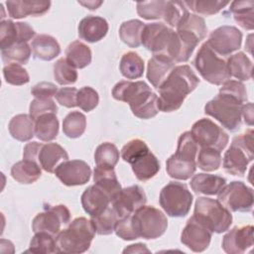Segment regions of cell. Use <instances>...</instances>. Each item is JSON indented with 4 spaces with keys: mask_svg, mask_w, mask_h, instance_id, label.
<instances>
[{
    "mask_svg": "<svg viewBox=\"0 0 254 254\" xmlns=\"http://www.w3.org/2000/svg\"><path fill=\"white\" fill-rule=\"evenodd\" d=\"M93 181L108 194L111 203L117 198L122 190L113 167L96 166L93 171Z\"/></svg>",
    "mask_w": 254,
    "mask_h": 254,
    "instance_id": "484cf974",
    "label": "cell"
},
{
    "mask_svg": "<svg viewBox=\"0 0 254 254\" xmlns=\"http://www.w3.org/2000/svg\"><path fill=\"white\" fill-rule=\"evenodd\" d=\"M175 67V62L166 55H154L147 65V78L157 89Z\"/></svg>",
    "mask_w": 254,
    "mask_h": 254,
    "instance_id": "7402d4cb",
    "label": "cell"
},
{
    "mask_svg": "<svg viewBox=\"0 0 254 254\" xmlns=\"http://www.w3.org/2000/svg\"><path fill=\"white\" fill-rule=\"evenodd\" d=\"M222 162L219 151L212 148H200L196 155V167L204 172H212L219 169Z\"/></svg>",
    "mask_w": 254,
    "mask_h": 254,
    "instance_id": "bcb514c9",
    "label": "cell"
},
{
    "mask_svg": "<svg viewBox=\"0 0 254 254\" xmlns=\"http://www.w3.org/2000/svg\"><path fill=\"white\" fill-rule=\"evenodd\" d=\"M146 201L147 196L143 189L138 185H134L122 189L117 198L111 203V206L118 217L123 218L132 215Z\"/></svg>",
    "mask_w": 254,
    "mask_h": 254,
    "instance_id": "2e32d148",
    "label": "cell"
},
{
    "mask_svg": "<svg viewBox=\"0 0 254 254\" xmlns=\"http://www.w3.org/2000/svg\"><path fill=\"white\" fill-rule=\"evenodd\" d=\"M150 87L145 81H129L122 80L117 82L112 89V96L114 99L129 103L131 99L142 90Z\"/></svg>",
    "mask_w": 254,
    "mask_h": 254,
    "instance_id": "f35d334b",
    "label": "cell"
},
{
    "mask_svg": "<svg viewBox=\"0 0 254 254\" xmlns=\"http://www.w3.org/2000/svg\"><path fill=\"white\" fill-rule=\"evenodd\" d=\"M99 102V96L95 89L90 86L81 87L76 94L77 106L85 112H89L94 109Z\"/></svg>",
    "mask_w": 254,
    "mask_h": 254,
    "instance_id": "11a10c76",
    "label": "cell"
},
{
    "mask_svg": "<svg viewBox=\"0 0 254 254\" xmlns=\"http://www.w3.org/2000/svg\"><path fill=\"white\" fill-rule=\"evenodd\" d=\"M253 160V130L233 138L230 147L223 157V169L226 173L243 177L249 163Z\"/></svg>",
    "mask_w": 254,
    "mask_h": 254,
    "instance_id": "3957f363",
    "label": "cell"
},
{
    "mask_svg": "<svg viewBox=\"0 0 254 254\" xmlns=\"http://www.w3.org/2000/svg\"><path fill=\"white\" fill-rule=\"evenodd\" d=\"M190 132L199 148H212L221 152L229 140L227 133L207 118H201L193 123Z\"/></svg>",
    "mask_w": 254,
    "mask_h": 254,
    "instance_id": "30bf717a",
    "label": "cell"
},
{
    "mask_svg": "<svg viewBox=\"0 0 254 254\" xmlns=\"http://www.w3.org/2000/svg\"><path fill=\"white\" fill-rule=\"evenodd\" d=\"M8 14L13 19H21L27 16H42L51 7L50 1H7Z\"/></svg>",
    "mask_w": 254,
    "mask_h": 254,
    "instance_id": "d4e9b609",
    "label": "cell"
},
{
    "mask_svg": "<svg viewBox=\"0 0 254 254\" xmlns=\"http://www.w3.org/2000/svg\"><path fill=\"white\" fill-rule=\"evenodd\" d=\"M177 31L186 32L194 36L199 42L203 40L207 34V28L204 19L196 14L189 13L176 27Z\"/></svg>",
    "mask_w": 254,
    "mask_h": 254,
    "instance_id": "ab89813d",
    "label": "cell"
},
{
    "mask_svg": "<svg viewBox=\"0 0 254 254\" xmlns=\"http://www.w3.org/2000/svg\"><path fill=\"white\" fill-rule=\"evenodd\" d=\"M217 195L218 201L229 211L248 212L252 210L253 190L242 182L233 181L225 185Z\"/></svg>",
    "mask_w": 254,
    "mask_h": 254,
    "instance_id": "9c48e42d",
    "label": "cell"
},
{
    "mask_svg": "<svg viewBox=\"0 0 254 254\" xmlns=\"http://www.w3.org/2000/svg\"><path fill=\"white\" fill-rule=\"evenodd\" d=\"M145 24L137 19L125 21L119 28V37L130 48H138L141 45V35Z\"/></svg>",
    "mask_w": 254,
    "mask_h": 254,
    "instance_id": "74e56055",
    "label": "cell"
},
{
    "mask_svg": "<svg viewBox=\"0 0 254 254\" xmlns=\"http://www.w3.org/2000/svg\"><path fill=\"white\" fill-rule=\"evenodd\" d=\"M190 188L197 194L216 195L226 185V180L210 174H196L190 180Z\"/></svg>",
    "mask_w": 254,
    "mask_h": 254,
    "instance_id": "4316f807",
    "label": "cell"
},
{
    "mask_svg": "<svg viewBox=\"0 0 254 254\" xmlns=\"http://www.w3.org/2000/svg\"><path fill=\"white\" fill-rule=\"evenodd\" d=\"M111 203L108 194L97 185L88 187L81 194V205L90 217L103 212Z\"/></svg>",
    "mask_w": 254,
    "mask_h": 254,
    "instance_id": "44dd1931",
    "label": "cell"
},
{
    "mask_svg": "<svg viewBox=\"0 0 254 254\" xmlns=\"http://www.w3.org/2000/svg\"><path fill=\"white\" fill-rule=\"evenodd\" d=\"M193 65L204 80L214 85H222L231 77L226 61L219 58L206 42L196 53Z\"/></svg>",
    "mask_w": 254,
    "mask_h": 254,
    "instance_id": "5b68a950",
    "label": "cell"
},
{
    "mask_svg": "<svg viewBox=\"0 0 254 254\" xmlns=\"http://www.w3.org/2000/svg\"><path fill=\"white\" fill-rule=\"evenodd\" d=\"M8 129L14 139L26 142L35 136V121L29 114H18L10 120Z\"/></svg>",
    "mask_w": 254,
    "mask_h": 254,
    "instance_id": "f546056e",
    "label": "cell"
},
{
    "mask_svg": "<svg viewBox=\"0 0 254 254\" xmlns=\"http://www.w3.org/2000/svg\"><path fill=\"white\" fill-rule=\"evenodd\" d=\"M124 253H150V250L147 248V246L143 243H136L129 245L123 250Z\"/></svg>",
    "mask_w": 254,
    "mask_h": 254,
    "instance_id": "e7e4bbea",
    "label": "cell"
},
{
    "mask_svg": "<svg viewBox=\"0 0 254 254\" xmlns=\"http://www.w3.org/2000/svg\"><path fill=\"white\" fill-rule=\"evenodd\" d=\"M32 49L28 43H16L1 50L2 61L5 64H27L31 57Z\"/></svg>",
    "mask_w": 254,
    "mask_h": 254,
    "instance_id": "7bdbcfd3",
    "label": "cell"
},
{
    "mask_svg": "<svg viewBox=\"0 0 254 254\" xmlns=\"http://www.w3.org/2000/svg\"><path fill=\"white\" fill-rule=\"evenodd\" d=\"M219 93L231 96L244 103L247 100V91L245 85L239 80L229 79L225 81L219 89Z\"/></svg>",
    "mask_w": 254,
    "mask_h": 254,
    "instance_id": "6f0895ef",
    "label": "cell"
},
{
    "mask_svg": "<svg viewBox=\"0 0 254 254\" xmlns=\"http://www.w3.org/2000/svg\"><path fill=\"white\" fill-rule=\"evenodd\" d=\"M70 220V212L64 204L53 205L38 213L32 222V229L36 232H48L57 236L62 225H65Z\"/></svg>",
    "mask_w": 254,
    "mask_h": 254,
    "instance_id": "8fae6325",
    "label": "cell"
},
{
    "mask_svg": "<svg viewBox=\"0 0 254 254\" xmlns=\"http://www.w3.org/2000/svg\"><path fill=\"white\" fill-rule=\"evenodd\" d=\"M58 112V106L52 98H35L31 101L29 115L35 121L41 115Z\"/></svg>",
    "mask_w": 254,
    "mask_h": 254,
    "instance_id": "9f6ffc18",
    "label": "cell"
},
{
    "mask_svg": "<svg viewBox=\"0 0 254 254\" xmlns=\"http://www.w3.org/2000/svg\"><path fill=\"white\" fill-rule=\"evenodd\" d=\"M193 216L212 233L225 232L232 223L231 212L223 206L218 199L206 196H200L196 199Z\"/></svg>",
    "mask_w": 254,
    "mask_h": 254,
    "instance_id": "277c9868",
    "label": "cell"
},
{
    "mask_svg": "<svg viewBox=\"0 0 254 254\" xmlns=\"http://www.w3.org/2000/svg\"><path fill=\"white\" fill-rule=\"evenodd\" d=\"M187 8H190L196 15L210 16L218 13L225 6H227L229 1H209V0H196V1H184Z\"/></svg>",
    "mask_w": 254,
    "mask_h": 254,
    "instance_id": "c3c4849f",
    "label": "cell"
},
{
    "mask_svg": "<svg viewBox=\"0 0 254 254\" xmlns=\"http://www.w3.org/2000/svg\"><path fill=\"white\" fill-rule=\"evenodd\" d=\"M31 49L35 59L42 61H52L61 53V47L58 41L46 34H40L34 38Z\"/></svg>",
    "mask_w": 254,
    "mask_h": 254,
    "instance_id": "83f0119b",
    "label": "cell"
},
{
    "mask_svg": "<svg viewBox=\"0 0 254 254\" xmlns=\"http://www.w3.org/2000/svg\"><path fill=\"white\" fill-rule=\"evenodd\" d=\"M199 41L189 33L174 31L166 56L175 63H185L192 55Z\"/></svg>",
    "mask_w": 254,
    "mask_h": 254,
    "instance_id": "d6986e66",
    "label": "cell"
},
{
    "mask_svg": "<svg viewBox=\"0 0 254 254\" xmlns=\"http://www.w3.org/2000/svg\"><path fill=\"white\" fill-rule=\"evenodd\" d=\"M243 103L237 99L219 93L204 106V113L216 119L224 128L234 132L241 125Z\"/></svg>",
    "mask_w": 254,
    "mask_h": 254,
    "instance_id": "8992f818",
    "label": "cell"
},
{
    "mask_svg": "<svg viewBox=\"0 0 254 254\" xmlns=\"http://www.w3.org/2000/svg\"><path fill=\"white\" fill-rule=\"evenodd\" d=\"M35 30L28 23L2 20L0 23L1 50L16 43H28L35 37Z\"/></svg>",
    "mask_w": 254,
    "mask_h": 254,
    "instance_id": "e0dca14e",
    "label": "cell"
},
{
    "mask_svg": "<svg viewBox=\"0 0 254 254\" xmlns=\"http://www.w3.org/2000/svg\"><path fill=\"white\" fill-rule=\"evenodd\" d=\"M197 152H198V145L194 140L191 132L190 131L184 132L178 140V147L174 156L184 161L196 163Z\"/></svg>",
    "mask_w": 254,
    "mask_h": 254,
    "instance_id": "60d3db41",
    "label": "cell"
},
{
    "mask_svg": "<svg viewBox=\"0 0 254 254\" xmlns=\"http://www.w3.org/2000/svg\"><path fill=\"white\" fill-rule=\"evenodd\" d=\"M188 14V8L183 1H167L163 19L167 25L177 27Z\"/></svg>",
    "mask_w": 254,
    "mask_h": 254,
    "instance_id": "816d5d0a",
    "label": "cell"
},
{
    "mask_svg": "<svg viewBox=\"0 0 254 254\" xmlns=\"http://www.w3.org/2000/svg\"><path fill=\"white\" fill-rule=\"evenodd\" d=\"M211 236L212 232L192 215L182 231L181 242L193 252H202L209 246Z\"/></svg>",
    "mask_w": 254,
    "mask_h": 254,
    "instance_id": "5bb4252c",
    "label": "cell"
},
{
    "mask_svg": "<svg viewBox=\"0 0 254 254\" xmlns=\"http://www.w3.org/2000/svg\"><path fill=\"white\" fill-rule=\"evenodd\" d=\"M86 128V117L79 111L69 112L63 121L64 134L71 139L80 137Z\"/></svg>",
    "mask_w": 254,
    "mask_h": 254,
    "instance_id": "b9f144b4",
    "label": "cell"
},
{
    "mask_svg": "<svg viewBox=\"0 0 254 254\" xmlns=\"http://www.w3.org/2000/svg\"><path fill=\"white\" fill-rule=\"evenodd\" d=\"M91 50L80 41L70 43L65 50V60L74 68H83L91 63Z\"/></svg>",
    "mask_w": 254,
    "mask_h": 254,
    "instance_id": "836d02e7",
    "label": "cell"
},
{
    "mask_svg": "<svg viewBox=\"0 0 254 254\" xmlns=\"http://www.w3.org/2000/svg\"><path fill=\"white\" fill-rule=\"evenodd\" d=\"M173 33L174 30L164 23L147 24L141 35V44L154 55H167Z\"/></svg>",
    "mask_w": 254,
    "mask_h": 254,
    "instance_id": "4fadbf2b",
    "label": "cell"
},
{
    "mask_svg": "<svg viewBox=\"0 0 254 254\" xmlns=\"http://www.w3.org/2000/svg\"><path fill=\"white\" fill-rule=\"evenodd\" d=\"M166 170L171 178L187 181L195 173L196 163L184 161L172 155L166 162Z\"/></svg>",
    "mask_w": 254,
    "mask_h": 254,
    "instance_id": "8d00e7d4",
    "label": "cell"
},
{
    "mask_svg": "<svg viewBox=\"0 0 254 254\" xmlns=\"http://www.w3.org/2000/svg\"><path fill=\"white\" fill-rule=\"evenodd\" d=\"M230 76L238 80H249L252 77V61L242 52H238L228 58L226 61Z\"/></svg>",
    "mask_w": 254,
    "mask_h": 254,
    "instance_id": "1f68e13d",
    "label": "cell"
},
{
    "mask_svg": "<svg viewBox=\"0 0 254 254\" xmlns=\"http://www.w3.org/2000/svg\"><path fill=\"white\" fill-rule=\"evenodd\" d=\"M119 157L120 154L117 147L110 142H104L96 148L94 153V162L96 166L114 168L119 161Z\"/></svg>",
    "mask_w": 254,
    "mask_h": 254,
    "instance_id": "7dc6e473",
    "label": "cell"
},
{
    "mask_svg": "<svg viewBox=\"0 0 254 254\" xmlns=\"http://www.w3.org/2000/svg\"><path fill=\"white\" fill-rule=\"evenodd\" d=\"M128 104L132 113L141 119L153 118L160 111L158 95L150 87L135 95Z\"/></svg>",
    "mask_w": 254,
    "mask_h": 254,
    "instance_id": "ffe728a7",
    "label": "cell"
},
{
    "mask_svg": "<svg viewBox=\"0 0 254 254\" xmlns=\"http://www.w3.org/2000/svg\"><path fill=\"white\" fill-rule=\"evenodd\" d=\"M28 252L40 254L59 252L56 237L48 232H36L30 242Z\"/></svg>",
    "mask_w": 254,
    "mask_h": 254,
    "instance_id": "f6af8a7d",
    "label": "cell"
},
{
    "mask_svg": "<svg viewBox=\"0 0 254 254\" xmlns=\"http://www.w3.org/2000/svg\"><path fill=\"white\" fill-rule=\"evenodd\" d=\"M199 83V79L188 64L173 68L159 89V109L163 112L178 110L186 97L192 92Z\"/></svg>",
    "mask_w": 254,
    "mask_h": 254,
    "instance_id": "6da1fadb",
    "label": "cell"
},
{
    "mask_svg": "<svg viewBox=\"0 0 254 254\" xmlns=\"http://www.w3.org/2000/svg\"><path fill=\"white\" fill-rule=\"evenodd\" d=\"M78 36L88 43L102 40L108 32L107 21L99 16H86L78 24Z\"/></svg>",
    "mask_w": 254,
    "mask_h": 254,
    "instance_id": "603a6c76",
    "label": "cell"
},
{
    "mask_svg": "<svg viewBox=\"0 0 254 254\" xmlns=\"http://www.w3.org/2000/svg\"><path fill=\"white\" fill-rule=\"evenodd\" d=\"M119 219L115 210L112 206H108L100 214L91 217V222L94 226V229L99 235H109L114 229L117 220Z\"/></svg>",
    "mask_w": 254,
    "mask_h": 254,
    "instance_id": "ee69618b",
    "label": "cell"
},
{
    "mask_svg": "<svg viewBox=\"0 0 254 254\" xmlns=\"http://www.w3.org/2000/svg\"><path fill=\"white\" fill-rule=\"evenodd\" d=\"M149 147L147 144L141 139H133L125 144L121 150V158L124 162L128 164H132L141 156L148 153Z\"/></svg>",
    "mask_w": 254,
    "mask_h": 254,
    "instance_id": "f5cc1de1",
    "label": "cell"
},
{
    "mask_svg": "<svg viewBox=\"0 0 254 254\" xmlns=\"http://www.w3.org/2000/svg\"><path fill=\"white\" fill-rule=\"evenodd\" d=\"M242 117L244 121L249 126L253 125V104L252 102H248L242 105Z\"/></svg>",
    "mask_w": 254,
    "mask_h": 254,
    "instance_id": "be15d7a7",
    "label": "cell"
},
{
    "mask_svg": "<svg viewBox=\"0 0 254 254\" xmlns=\"http://www.w3.org/2000/svg\"><path fill=\"white\" fill-rule=\"evenodd\" d=\"M131 168L135 177L139 181L146 182L155 177L160 171V162L157 157L149 151L134 161L131 164Z\"/></svg>",
    "mask_w": 254,
    "mask_h": 254,
    "instance_id": "4dcf8cb0",
    "label": "cell"
},
{
    "mask_svg": "<svg viewBox=\"0 0 254 254\" xmlns=\"http://www.w3.org/2000/svg\"><path fill=\"white\" fill-rule=\"evenodd\" d=\"M206 43L215 54L228 56L241 47L242 33L234 26L223 25L210 33Z\"/></svg>",
    "mask_w": 254,
    "mask_h": 254,
    "instance_id": "7c38bea8",
    "label": "cell"
},
{
    "mask_svg": "<svg viewBox=\"0 0 254 254\" xmlns=\"http://www.w3.org/2000/svg\"><path fill=\"white\" fill-rule=\"evenodd\" d=\"M58 92V87L52 82L42 81L34 85L31 89L32 95L35 98H52Z\"/></svg>",
    "mask_w": 254,
    "mask_h": 254,
    "instance_id": "94428289",
    "label": "cell"
},
{
    "mask_svg": "<svg viewBox=\"0 0 254 254\" xmlns=\"http://www.w3.org/2000/svg\"><path fill=\"white\" fill-rule=\"evenodd\" d=\"M41 166L33 161L22 160L14 164L11 168L12 178L20 184L30 185L38 181L42 176Z\"/></svg>",
    "mask_w": 254,
    "mask_h": 254,
    "instance_id": "f1b7e54d",
    "label": "cell"
},
{
    "mask_svg": "<svg viewBox=\"0 0 254 254\" xmlns=\"http://www.w3.org/2000/svg\"><path fill=\"white\" fill-rule=\"evenodd\" d=\"M167 1L151 0L137 3V13L146 20H156L163 18Z\"/></svg>",
    "mask_w": 254,
    "mask_h": 254,
    "instance_id": "f907efd6",
    "label": "cell"
},
{
    "mask_svg": "<svg viewBox=\"0 0 254 254\" xmlns=\"http://www.w3.org/2000/svg\"><path fill=\"white\" fill-rule=\"evenodd\" d=\"M67 159L66 151L57 143L42 144L38 154V164L48 173H55L57 167Z\"/></svg>",
    "mask_w": 254,
    "mask_h": 254,
    "instance_id": "cb8c5ba5",
    "label": "cell"
},
{
    "mask_svg": "<svg viewBox=\"0 0 254 254\" xmlns=\"http://www.w3.org/2000/svg\"><path fill=\"white\" fill-rule=\"evenodd\" d=\"M78 3L82 6H84L85 8L89 9V10H96L103 2L102 1L90 0V1H78Z\"/></svg>",
    "mask_w": 254,
    "mask_h": 254,
    "instance_id": "03108f58",
    "label": "cell"
},
{
    "mask_svg": "<svg viewBox=\"0 0 254 254\" xmlns=\"http://www.w3.org/2000/svg\"><path fill=\"white\" fill-rule=\"evenodd\" d=\"M57 178L65 186H81L90 180V166L81 160H66L55 170Z\"/></svg>",
    "mask_w": 254,
    "mask_h": 254,
    "instance_id": "9a60e30c",
    "label": "cell"
},
{
    "mask_svg": "<svg viewBox=\"0 0 254 254\" xmlns=\"http://www.w3.org/2000/svg\"><path fill=\"white\" fill-rule=\"evenodd\" d=\"M5 81L12 85H23L30 81L27 70L19 64H8L3 67Z\"/></svg>",
    "mask_w": 254,
    "mask_h": 254,
    "instance_id": "db71d44e",
    "label": "cell"
},
{
    "mask_svg": "<svg viewBox=\"0 0 254 254\" xmlns=\"http://www.w3.org/2000/svg\"><path fill=\"white\" fill-rule=\"evenodd\" d=\"M121 74L128 79H137L143 75L144 62L135 52L125 53L119 64Z\"/></svg>",
    "mask_w": 254,
    "mask_h": 254,
    "instance_id": "d590c367",
    "label": "cell"
},
{
    "mask_svg": "<svg viewBox=\"0 0 254 254\" xmlns=\"http://www.w3.org/2000/svg\"><path fill=\"white\" fill-rule=\"evenodd\" d=\"M77 91L78 90L75 87H62L58 90L55 97L62 106L72 108L77 106L76 104Z\"/></svg>",
    "mask_w": 254,
    "mask_h": 254,
    "instance_id": "91938a15",
    "label": "cell"
},
{
    "mask_svg": "<svg viewBox=\"0 0 254 254\" xmlns=\"http://www.w3.org/2000/svg\"><path fill=\"white\" fill-rule=\"evenodd\" d=\"M253 226H235L222 238V249L228 254H241L253 246Z\"/></svg>",
    "mask_w": 254,
    "mask_h": 254,
    "instance_id": "ac0fdd59",
    "label": "cell"
},
{
    "mask_svg": "<svg viewBox=\"0 0 254 254\" xmlns=\"http://www.w3.org/2000/svg\"><path fill=\"white\" fill-rule=\"evenodd\" d=\"M59 134V120L56 113L41 115L35 120V136L44 142H50Z\"/></svg>",
    "mask_w": 254,
    "mask_h": 254,
    "instance_id": "d6a6232c",
    "label": "cell"
},
{
    "mask_svg": "<svg viewBox=\"0 0 254 254\" xmlns=\"http://www.w3.org/2000/svg\"><path fill=\"white\" fill-rule=\"evenodd\" d=\"M192 194L185 184L170 182L160 192V204L165 212L172 217H184L192 203Z\"/></svg>",
    "mask_w": 254,
    "mask_h": 254,
    "instance_id": "ba28073f",
    "label": "cell"
},
{
    "mask_svg": "<svg viewBox=\"0 0 254 254\" xmlns=\"http://www.w3.org/2000/svg\"><path fill=\"white\" fill-rule=\"evenodd\" d=\"M54 77L61 85L72 84L77 79V71L67 63L65 58H62L54 64Z\"/></svg>",
    "mask_w": 254,
    "mask_h": 254,
    "instance_id": "681fc988",
    "label": "cell"
},
{
    "mask_svg": "<svg viewBox=\"0 0 254 254\" xmlns=\"http://www.w3.org/2000/svg\"><path fill=\"white\" fill-rule=\"evenodd\" d=\"M131 223L137 237L144 239L159 238L168 227V219L164 212L145 204L131 215Z\"/></svg>",
    "mask_w": 254,
    "mask_h": 254,
    "instance_id": "52a82bcc",
    "label": "cell"
},
{
    "mask_svg": "<svg viewBox=\"0 0 254 254\" xmlns=\"http://www.w3.org/2000/svg\"><path fill=\"white\" fill-rule=\"evenodd\" d=\"M96 231L91 220L85 217H76L67 228L61 230L56 236L59 252L78 254L87 251Z\"/></svg>",
    "mask_w": 254,
    "mask_h": 254,
    "instance_id": "7a4b0ae2",
    "label": "cell"
},
{
    "mask_svg": "<svg viewBox=\"0 0 254 254\" xmlns=\"http://www.w3.org/2000/svg\"><path fill=\"white\" fill-rule=\"evenodd\" d=\"M253 0L233 1L230 4V12L233 14L235 22L244 30H253Z\"/></svg>",
    "mask_w": 254,
    "mask_h": 254,
    "instance_id": "e575fe53",
    "label": "cell"
},
{
    "mask_svg": "<svg viewBox=\"0 0 254 254\" xmlns=\"http://www.w3.org/2000/svg\"><path fill=\"white\" fill-rule=\"evenodd\" d=\"M42 146V143L39 142H30L24 147L23 151V159L28 161H33L38 163V154L40 151V148Z\"/></svg>",
    "mask_w": 254,
    "mask_h": 254,
    "instance_id": "6125c7cd",
    "label": "cell"
},
{
    "mask_svg": "<svg viewBox=\"0 0 254 254\" xmlns=\"http://www.w3.org/2000/svg\"><path fill=\"white\" fill-rule=\"evenodd\" d=\"M114 231L116 235L123 240H134L138 238L132 227L131 215L119 218L116 222Z\"/></svg>",
    "mask_w": 254,
    "mask_h": 254,
    "instance_id": "680465c9",
    "label": "cell"
}]
</instances>
